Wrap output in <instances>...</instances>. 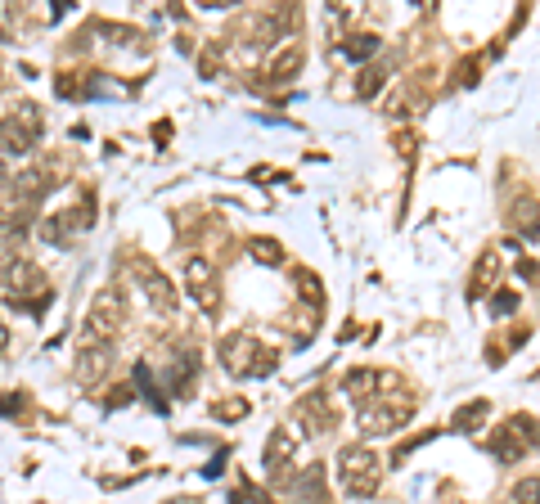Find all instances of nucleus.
Instances as JSON below:
<instances>
[{
  "instance_id": "nucleus-1",
  "label": "nucleus",
  "mask_w": 540,
  "mask_h": 504,
  "mask_svg": "<svg viewBox=\"0 0 540 504\" xmlns=\"http://www.w3.org/2000/svg\"><path fill=\"white\" fill-rule=\"evenodd\" d=\"M122 329H126V302H122V293H117V288L95 293L86 320H81V342H86V347H108V342H113Z\"/></svg>"
},
{
  "instance_id": "nucleus-2",
  "label": "nucleus",
  "mask_w": 540,
  "mask_h": 504,
  "mask_svg": "<svg viewBox=\"0 0 540 504\" xmlns=\"http://www.w3.org/2000/svg\"><path fill=\"white\" fill-rule=\"evenodd\" d=\"M338 482H342V491L356 495V500L378 495V482H383L378 455L369 446H342L338 450Z\"/></svg>"
},
{
  "instance_id": "nucleus-3",
  "label": "nucleus",
  "mask_w": 540,
  "mask_h": 504,
  "mask_svg": "<svg viewBox=\"0 0 540 504\" xmlns=\"http://www.w3.org/2000/svg\"><path fill=\"white\" fill-rule=\"evenodd\" d=\"M221 365L243 378H266L275 369V351H266L252 333H230L221 338Z\"/></svg>"
},
{
  "instance_id": "nucleus-4",
  "label": "nucleus",
  "mask_w": 540,
  "mask_h": 504,
  "mask_svg": "<svg viewBox=\"0 0 540 504\" xmlns=\"http://www.w3.org/2000/svg\"><path fill=\"white\" fill-rule=\"evenodd\" d=\"M410 419H414L410 396H365V405H360V428L369 437H387V432L405 428Z\"/></svg>"
},
{
  "instance_id": "nucleus-5",
  "label": "nucleus",
  "mask_w": 540,
  "mask_h": 504,
  "mask_svg": "<svg viewBox=\"0 0 540 504\" xmlns=\"http://www.w3.org/2000/svg\"><path fill=\"white\" fill-rule=\"evenodd\" d=\"M5 284H9V297L23 302L27 311H41V306L50 302V284H45V275L32 266V261H23V257L5 266Z\"/></svg>"
},
{
  "instance_id": "nucleus-6",
  "label": "nucleus",
  "mask_w": 540,
  "mask_h": 504,
  "mask_svg": "<svg viewBox=\"0 0 540 504\" xmlns=\"http://www.w3.org/2000/svg\"><path fill=\"white\" fill-rule=\"evenodd\" d=\"M36 131H41V117H36V108L32 104H23V113H14V117H5L0 122V153H32V144H36Z\"/></svg>"
},
{
  "instance_id": "nucleus-7",
  "label": "nucleus",
  "mask_w": 540,
  "mask_h": 504,
  "mask_svg": "<svg viewBox=\"0 0 540 504\" xmlns=\"http://www.w3.org/2000/svg\"><path fill=\"white\" fill-rule=\"evenodd\" d=\"M185 284L189 293L203 302L207 315H216V306H221V288H216V266L207 257H189L185 261Z\"/></svg>"
},
{
  "instance_id": "nucleus-8",
  "label": "nucleus",
  "mask_w": 540,
  "mask_h": 504,
  "mask_svg": "<svg viewBox=\"0 0 540 504\" xmlns=\"http://www.w3.org/2000/svg\"><path fill=\"white\" fill-rule=\"evenodd\" d=\"M302 63H306V50H302L297 41H288V45H279V50L270 54L266 77H270V81H293L297 72H302Z\"/></svg>"
},
{
  "instance_id": "nucleus-9",
  "label": "nucleus",
  "mask_w": 540,
  "mask_h": 504,
  "mask_svg": "<svg viewBox=\"0 0 540 504\" xmlns=\"http://www.w3.org/2000/svg\"><path fill=\"white\" fill-rule=\"evenodd\" d=\"M293 455H297V432L284 423V428H275V432H270V441H266V455H261V464H266V473H279V468H284Z\"/></svg>"
},
{
  "instance_id": "nucleus-10",
  "label": "nucleus",
  "mask_w": 540,
  "mask_h": 504,
  "mask_svg": "<svg viewBox=\"0 0 540 504\" xmlns=\"http://www.w3.org/2000/svg\"><path fill=\"white\" fill-rule=\"evenodd\" d=\"M140 279H144V293H149V306L158 315H171L176 311V293H171V284H167V275H158L153 266H140Z\"/></svg>"
},
{
  "instance_id": "nucleus-11",
  "label": "nucleus",
  "mask_w": 540,
  "mask_h": 504,
  "mask_svg": "<svg viewBox=\"0 0 540 504\" xmlns=\"http://www.w3.org/2000/svg\"><path fill=\"white\" fill-rule=\"evenodd\" d=\"M486 450H491L495 459H504V464H513V459H522L531 446L518 437V428H513V419H509L500 432H495V437H486Z\"/></svg>"
},
{
  "instance_id": "nucleus-12",
  "label": "nucleus",
  "mask_w": 540,
  "mask_h": 504,
  "mask_svg": "<svg viewBox=\"0 0 540 504\" xmlns=\"http://www.w3.org/2000/svg\"><path fill=\"white\" fill-rule=\"evenodd\" d=\"M108 360H113V347H81L77 378H81V383H99V378L108 374Z\"/></svg>"
},
{
  "instance_id": "nucleus-13",
  "label": "nucleus",
  "mask_w": 540,
  "mask_h": 504,
  "mask_svg": "<svg viewBox=\"0 0 540 504\" xmlns=\"http://www.w3.org/2000/svg\"><path fill=\"white\" fill-rule=\"evenodd\" d=\"M486 410H491V401H468L464 410L450 414V428H455V432H473L477 423L486 419Z\"/></svg>"
},
{
  "instance_id": "nucleus-14",
  "label": "nucleus",
  "mask_w": 540,
  "mask_h": 504,
  "mask_svg": "<svg viewBox=\"0 0 540 504\" xmlns=\"http://www.w3.org/2000/svg\"><path fill=\"white\" fill-rule=\"evenodd\" d=\"M212 414L221 423H239V419H248V401H243V396H221V401L212 405Z\"/></svg>"
},
{
  "instance_id": "nucleus-15",
  "label": "nucleus",
  "mask_w": 540,
  "mask_h": 504,
  "mask_svg": "<svg viewBox=\"0 0 540 504\" xmlns=\"http://www.w3.org/2000/svg\"><path fill=\"white\" fill-rule=\"evenodd\" d=\"M509 500L513 504H540V473L518 477V482H513V491H509Z\"/></svg>"
},
{
  "instance_id": "nucleus-16",
  "label": "nucleus",
  "mask_w": 540,
  "mask_h": 504,
  "mask_svg": "<svg viewBox=\"0 0 540 504\" xmlns=\"http://www.w3.org/2000/svg\"><path fill=\"white\" fill-rule=\"evenodd\" d=\"M378 50V36H351V41H347V59H369V54H374Z\"/></svg>"
},
{
  "instance_id": "nucleus-17",
  "label": "nucleus",
  "mask_w": 540,
  "mask_h": 504,
  "mask_svg": "<svg viewBox=\"0 0 540 504\" xmlns=\"http://www.w3.org/2000/svg\"><path fill=\"white\" fill-rule=\"evenodd\" d=\"M252 257L261 261V266H279V243H270V239H252Z\"/></svg>"
},
{
  "instance_id": "nucleus-18",
  "label": "nucleus",
  "mask_w": 540,
  "mask_h": 504,
  "mask_svg": "<svg viewBox=\"0 0 540 504\" xmlns=\"http://www.w3.org/2000/svg\"><path fill=\"white\" fill-rule=\"evenodd\" d=\"M374 383H378V374H369V369H351V374H347V392L351 396H365Z\"/></svg>"
},
{
  "instance_id": "nucleus-19",
  "label": "nucleus",
  "mask_w": 540,
  "mask_h": 504,
  "mask_svg": "<svg viewBox=\"0 0 540 504\" xmlns=\"http://www.w3.org/2000/svg\"><path fill=\"white\" fill-rule=\"evenodd\" d=\"M383 77H387L383 68H365V72H360V86H356V95H360V99H369L378 86H383Z\"/></svg>"
},
{
  "instance_id": "nucleus-20",
  "label": "nucleus",
  "mask_w": 540,
  "mask_h": 504,
  "mask_svg": "<svg viewBox=\"0 0 540 504\" xmlns=\"http://www.w3.org/2000/svg\"><path fill=\"white\" fill-rule=\"evenodd\" d=\"M495 266H500V261H495V257L477 261V275H473V293H477V288H482V279H486V284H491V279H495Z\"/></svg>"
},
{
  "instance_id": "nucleus-21",
  "label": "nucleus",
  "mask_w": 540,
  "mask_h": 504,
  "mask_svg": "<svg viewBox=\"0 0 540 504\" xmlns=\"http://www.w3.org/2000/svg\"><path fill=\"white\" fill-rule=\"evenodd\" d=\"M54 90H59L63 99H77V95H81V86H77L72 77H59V81H54Z\"/></svg>"
},
{
  "instance_id": "nucleus-22",
  "label": "nucleus",
  "mask_w": 540,
  "mask_h": 504,
  "mask_svg": "<svg viewBox=\"0 0 540 504\" xmlns=\"http://www.w3.org/2000/svg\"><path fill=\"white\" fill-rule=\"evenodd\" d=\"M513 306H518V297H513V293H504V297H495V306H491V311H495V315H509Z\"/></svg>"
},
{
  "instance_id": "nucleus-23",
  "label": "nucleus",
  "mask_w": 540,
  "mask_h": 504,
  "mask_svg": "<svg viewBox=\"0 0 540 504\" xmlns=\"http://www.w3.org/2000/svg\"><path fill=\"white\" fill-rule=\"evenodd\" d=\"M9 36V5H0V41Z\"/></svg>"
},
{
  "instance_id": "nucleus-24",
  "label": "nucleus",
  "mask_w": 540,
  "mask_h": 504,
  "mask_svg": "<svg viewBox=\"0 0 540 504\" xmlns=\"http://www.w3.org/2000/svg\"><path fill=\"white\" fill-rule=\"evenodd\" d=\"M9 347V329H5V320H0V351Z\"/></svg>"
},
{
  "instance_id": "nucleus-25",
  "label": "nucleus",
  "mask_w": 540,
  "mask_h": 504,
  "mask_svg": "<svg viewBox=\"0 0 540 504\" xmlns=\"http://www.w3.org/2000/svg\"><path fill=\"white\" fill-rule=\"evenodd\" d=\"M9 176V158H5V153H0V180H5Z\"/></svg>"
}]
</instances>
